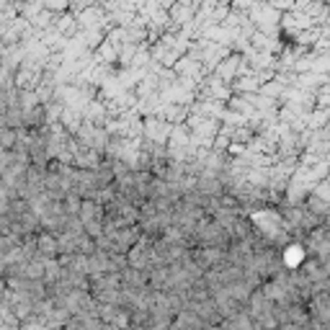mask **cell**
Here are the masks:
<instances>
[{"label": "cell", "mask_w": 330, "mask_h": 330, "mask_svg": "<svg viewBox=\"0 0 330 330\" xmlns=\"http://www.w3.org/2000/svg\"><path fill=\"white\" fill-rule=\"evenodd\" d=\"M95 217H98V204H93V201H82V209L78 214V219L82 225H90L95 222Z\"/></svg>", "instance_id": "6da1fadb"}, {"label": "cell", "mask_w": 330, "mask_h": 330, "mask_svg": "<svg viewBox=\"0 0 330 330\" xmlns=\"http://www.w3.org/2000/svg\"><path fill=\"white\" fill-rule=\"evenodd\" d=\"M16 137L21 140V134H16V132H13L10 127H5V129H3V147H5V153H8V150L13 147V142H16Z\"/></svg>", "instance_id": "7a4b0ae2"}]
</instances>
